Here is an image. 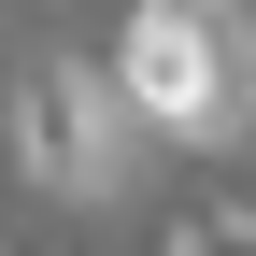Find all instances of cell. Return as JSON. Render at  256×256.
<instances>
[{
	"label": "cell",
	"mask_w": 256,
	"mask_h": 256,
	"mask_svg": "<svg viewBox=\"0 0 256 256\" xmlns=\"http://www.w3.org/2000/svg\"><path fill=\"white\" fill-rule=\"evenodd\" d=\"M114 100L128 128H156V142H185V156H228L242 128H256V28L242 14H200V0H142V14L114 28Z\"/></svg>",
	"instance_id": "obj_1"
},
{
	"label": "cell",
	"mask_w": 256,
	"mask_h": 256,
	"mask_svg": "<svg viewBox=\"0 0 256 256\" xmlns=\"http://www.w3.org/2000/svg\"><path fill=\"white\" fill-rule=\"evenodd\" d=\"M0 142H14L28 200H57V214H100L114 185H128V156H142V128H128V100H114V72H100V57H72V43H28L14 72H0Z\"/></svg>",
	"instance_id": "obj_2"
},
{
	"label": "cell",
	"mask_w": 256,
	"mask_h": 256,
	"mask_svg": "<svg viewBox=\"0 0 256 256\" xmlns=\"http://www.w3.org/2000/svg\"><path fill=\"white\" fill-rule=\"evenodd\" d=\"M142 256H256V200H185V214H156Z\"/></svg>",
	"instance_id": "obj_3"
}]
</instances>
